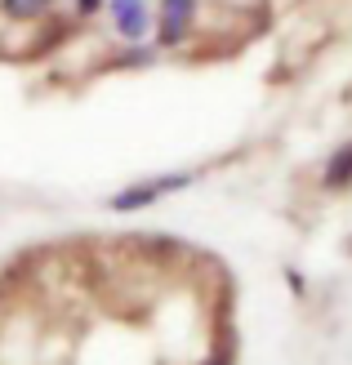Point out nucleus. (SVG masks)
Wrapping results in <instances>:
<instances>
[{
    "label": "nucleus",
    "mask_w": 352,
    "mask_h": 365,
    "mask_svg": "<svg viewBox=\"0 0 352 365\" xmlns=\"http://www.w3.org/2000/svg\"><path fill=\"white\" fill-rule=\"evenodd\" d=\"M201 174L196 170H165V174H152V178H139V182H129V187H121L112 200H107V210L112 214H134V210H147V205H156V200H170L174 192H188L192 182Z\"/></svg>",
    "instance_id": "f257e3e1"
},
{
    "label": "nucleus",
    "mask_w": 352,
    "mask_h": 365,
    "mask_svg": "<svg viewBox=\"0 0 352 365\" xmlns=\"http://www.w3.org/2000/svg\"><path fill=\"white\" fill-rule=\"evenodd\" d=\"M201 0H161L156 5V49L161 53H174V49H188L196 41V31H201Z\"/></svg>",
    "instance_id": "f03ea898"
},
{
    "label": "nucleus",
    "mask_w": 352,
    "mask_h": 365,
    "mask_svg": "<svg viewBox=\"0 0 352 365\" xmlns=\"http://www.w3.org/2000/svg\"><path fill=\"white\" fill-rule=\"evenodd\" d=\"M107 9H112V27L121 41L129 45H143L147 36H152V23H156V14L147 0H107Z\"/></svg>",
    "instance_id": "7ed1b4c3"
},
{
    "label": "nucleus",
    "mask_w": 352,
    "mask_h": 365,
    "mask_svg": "<svg viewBox=\"0 0 352 365\" xmlns=\"http://www.w3.org/2000/svg\"><path fill=\"white\" fill-rule=\"evenodd\" d=\"M321 187L326 192H348L352 187V138L339 143V148L330 152V160L321 165Z\"/></svg>",
    "instance_id": "20e7f679"
},
{
    "label": "nucleus",
    "mask_w": 352,
    "mask_h": 365,
    "mask_svg": "<svg viewBox=\"0 0 352 365\" xmlns=\"http://www.w3.org/2000/svg\"><path fill=\"white\" fill-rule=\"evenodd\" d=\"M0 14L9 23H45L54 14V0H0Z\"/></svg>",
    "instance_id": "39448f33"
},
{
    "label": "nucleus",
    "mask_w": 352,
    "mask_h": 365,
    "mask_svg": "<svg viewBox=\"0 0 352 365\" xmlns=\"http://www.w3.org/2000/svg\"><path fill=\"white\" fill-rule=\"evenodd\" d=\"M103 9H107V0H76V14L81 18H99Z\"/></svg>",
    "instance_id": "423d86ee"
}]
</instances>
